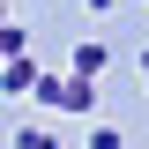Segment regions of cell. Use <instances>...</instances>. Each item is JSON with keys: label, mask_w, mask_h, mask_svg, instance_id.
<instances>
[{"label": "cell", "mask_w": 149, "mask_h": 149, "mask_svg": "<svg viewBox=\"0 0 149 149\" xmlns=\"http://www.w3.org/2000/svg\"><path fill=\"white\" fill-rule=\"evenodd\" d=\"M74 74L97 82V74H104V45H74Z\"/></svg>", "instance_id": "obj_4"}, {"label": "cell", "mask_w": 149, "mask_h": 149, "mask_svg": "<svg viewBox=\"0 0 149 149\" xmlns=\"http://www.w3.org/2000/svg\"><path fill=\"white\" fill-rule=\"evenodd\" d=\"M90 149H127V134L119 127H90Z\"/></svg>", "instance_id": "obj_6"}, {"label": "cell", "mask_w": 149, "mask_h": 149, "mask_svg": "<svg viewBox=\"0 0 149 149\" xmlns=\"http://www.w3.org/2000/svg\"><path fill=\"white\" fill-rule=\"evenodd\" d=\"M0 22H8V8H0Z\"/></svg>", "instance_id": "obj_8"}, {"label": "cell", "mask_w": 149, "mask_h": 149, "mask_svg": "<svg viewBox=\"0 0 149 149\" xmlns=\"http://www.w3.org/2000/svg\"><path fill=\"white\" fill-rule=\"evenodd\" d=\"M37 104H60V112H97V90H90V74H37Z\"/></svg>", "instance_id": "obj_1"}, {"label": "cell", "mask_w": 149, "mask_h": 149, "mask_svg": "<svg viewBox=\"0 0 149 149\" xmlns=\"http://www.w3.org/2000/svg\"><path fill=\"white\" fill-rule=\"evenodd\" d=\"M15 52H30V30L22 22H0V60H15Z\"/></svg>", "instance_id": "obj_3"}, {"label": "cell", "mask_w": 149, "mask_h": 149, "mask_svg": "<svg viewBox=\"0 0 149 149\" xmlns=\"http://www.w3.org/2000/svg\"><path fill=\"white\" fill-rule=\"evenodd\" d=\"M0 90H8V97H30V90H37V67H30V52L0 60Z\"/></svg>", "instance_id": "obj_2"}, {"label": "cell", "mask_w": 149, "mask_h": 149, "mask_svg": "<svg viewBox=\"0 0 149 149\" xmlns=\"http://www.w3.org/2000/svg\"><path fill=\"white\" fill-rule=\"evenodd\" d=\"M15 149H60V142H52L45 127H15Z\"/></svg>", "instance_id": "obj_5"}, {"label": "cell", "mask_w": 149, "mask_h": 149, "mask_svg": "<svg viewBox=\"0 0 149 149\" xmlns=\"http://www.w3.org/2000/svg\"><path fill=\"white\" fill-rule=\"evenodd\" d=\"M142 82H149V45H142Z\"/></svg>", "instance_id": "obj_7"}]
</instances>
